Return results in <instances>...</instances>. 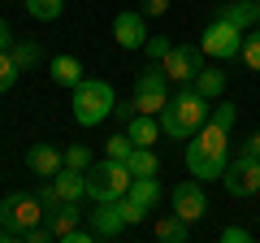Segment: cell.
I'll return each instance as SVG.
<instances>
[{"mask_svg": "<svg viewBox=\"0 0 260 243\" xmlns=\"http://www.w3.org/2000/svg\"><path fill=\"white\" fill-rule=\"evenodd\" d=\"M225 165H230V131L204 122L186 143V169H191V178L208 183V178H221Z\"/></svg>", "mask_w": 260, "mask_h": 243, "instance_id": "obj_1", "label": "cell"}, {"mask_svg": "<svg viewBox=\"0 0 260 243\" xmlns=\"http://www.w3.org/2000/svg\"><path fill=\"white\" fill-rule=\"evenodd\" d=\"M208 104L213 100H204L195 92V83H178V96H169V104L160 109V131L169 139H191L208 122Z\"/></svg>", "mask_w": 260, "mask_h": 243, "instance_id": "obj_2", "label": "cell"}, {"mask_svg": "<svg viewBox=\"0 0 260 243\" xmlns=\"http://www.w3.org/2000/svg\"><path fill=\"white\" fill-rule=\"evenodd\" d=\"M39 222H48V208L39 200V191H9L0 200V226L9 230V239H22Z\"/></svg>", "mask_w": 260, "mask_h": 243, "instance_id": "obj_3", "label": "cell"}, {"mask_svg": "<svg viewBox=\"0 0 260 243\" xmlns=\"http://www.w3.org/2000/svg\"><path fill=\"white\" fill-rule=\"evenodd\" d=\"M130 183H135V174H130V165L126 161H113V157H104V161H91L87 165V200H121L130 191Z\"/></svg>", "mask_w": 260, "mask_h": 243, "instance_id": "obj_4", "label": "cell"}, {"mask_svg": "<svg viewBox=\"0 0 260 243\" xmlns=\"http://www.w3.org/2000/svg\"><path fill=\"white\" fill-rule=\"evenodd\" d=\"M113 104H117V96H113V83H104V78H83L74 87V122L78 126H100L104 117H113Z\"/></svg>", "mask_w": 260, "mask_h": 243, "instance_id": "obj_5", "label": "cell"}, {"mask_svg": "<svg viewBox=\"0 0 260 243\" xmlns=\"http://www.w3.org/2000/svg\"><path fill=\"white\" fill-rule=\"evenodd\" d=\"M169 83L174 78L165 74V66H156V61H148L143 66V74L135 78V104H139V113H156L169 104Z\"/></svg>", "mask_w": 260, "mask_h": 243, "instance_id": "obj_6", "label": "cell"}, {"mask_svg": "<svg viewBox=\"0 0 260 243\" xmlns=\"http://www.w3.org/2000/svg\"><path fill=\"white\" fill-rule=\"evenodd\" d=\"M243 35L247 31L234 26V22L217 18L204 26V35H200V48H204V56H213V61H234V56L243 52Z\"/></svg>", "mask_w": 260, "mask_h": 243, "instance_id": "obj_7", "label": "cell"}, {"mask_svg": "<svg viewBox=\"0 0 260 243\" xmlns=\"http://www.w3.org/2000/svg\"><path fill=\"white\" fill-rule=\"evenodd\" d=\"M221 187L230 191L234 200H247V196H256L260 191V161L256 157H234L230 165H225V174H221Z\"/></svg>", "mask_w": 260, "mask_h": 243, "instance_id": "obj_8", "label": "cell"}, {"mask_svg": "<svg viewBox=\"0 0 260 243\" xmlns=\"http://www.w3.org/2000/svg\"><path fill=\"white\" fill-rule=\"evenodd\" d=\"M169 204H174V213L182 217V222H200V217L208 213L204 183H200V178H186V183H178V187L169 191Z\"/></svg>", "mask_w": 260, "mask_h": 243, "instance_id": "obj_9", "label": "cell"}, {"mask_svg": "<svg viewBox=\"0 0 260 243\" xmlns=\"http://www.w3.org/2000/svg\"><path fill=\"white\" fill-rule=\"evenodd\" d=\"M160 66H165V74L174 78V83H195V74L204 70V48L174 44V48H169V56L160 61Z\"/></svg>", "mask_w": 260, "mask_h": 243, "instance_id": "obj_10", "label": "cell"}, {"mask_svg": "<svg viewBox=\"0 0 260 243\" xmlns=\"http://www.w3.org/2000/svg\"><path fill=\"white\" fill-rule=\"evenodd\" d=\"M113 39L121 48H143L148 44V13L143 9H121L113 18Z\"/></svg>", "mask_w": 260, "mask_h": 243, "instance_id": "obj_11", "label": "cell"}, {"mask_svg": "<svg viewBox=\"0 0 260 243\" xmlns=\"http://www.w3.org/2000/svg\"><path fill=\"white\" fill-rule=\"evenodd\" d=\"M87 226L95 230V239H117L126 230V222L117 213V200H95V208L87 213Z\"/></svg>", "mask_w": 260, "mask_h": 243, "instance_id": "obj_12", "label": "cell"}, {"mask_svg": "<svg viewBox=\"0 0 260 243\" xmlns=\"http://www.w3.org/2000/svg\"><path fill=\"white\" fill-rule=\"evenodd\" d=\"M61 165H65V152L52 148V143H30V148H26V169L35 178H52Z\"/></svg>", "mask_w": 260, "mask_h": 243, "instance_id": "obj_13", "label": "cell"}, {"mask_svg": "<svg viewBox=\"0 0 260 243\" xmlns=\"http://www.w3.org/2000/svg\"><path fill=\"white\" fill-rule=\"evenodd\" d=\"M126 135L135 139V148H152L165 131H160V117H156V113H135V117L126 122Z\"/></svg>", "mask_w": 260, "mask_h": 243, "instance_id": "obj_14", "label": "cell"}, {"mask_svg": "<svg viewBox=\"0 0 260 243\" xmlns=\"http://www.w3.org/2000/svg\"><path fill=\"white\" fill-rule=\"evenodd\" d=\"M217 18H225V22H234V26L251 31V26L260 22V0H225Z\"/></svg>", "mask_w": 260, "mask_h": 243, "instance_id": "obj_15", "label": "cell"}, {"mask_svg": "<svg viewBox=\"0 0 260 243\" xmlns=\"http://www.w3.org/2000/svg\"><path fill=\"white\" fill-rule=\"evenodd\" d=\"M52 183H56V191H61V200H87V169L61 165L52 174Z\"/></svg>", "mask_w": 260, "mask_h": 243, "instance_id": "obj_16", "label": "cell"}, {"mask_svg": "<svg viewBox=\"0 0 260 243\" xmlns=\"http://www.w3.org/2000/svg\"><path fill=\"white\" fill-rule=\"evenodd\" d=\"M48 74H52V83L70 87V92H74V87L83 83V66H78V56H70V52L52 56V61H48Z\"/></svg>", "mask_w": 260, "mask_h": 243, "instance_id": "obj_17", "label": "cell"}, {"mask_svg": "<svg viewBox=\"0 0 260 243\" xmlns=\"http://www.w3.org/2000/svg\"><path fill=\"white\" fill-rule=\"evenodd\" d=\"M78 200H65L56 213H48V226H52V239H70V234L78 230Z\"/></svg>", "mask_w": 260, "mask_h": 243, "instance_id": "obj_18", "label": "cell"}, {"mask_svg": "<svg viewBox=\"0 0 260 243\" xmlns=\"http://www.w3.org/2000/svg\"><path fill=\"white\" fill-rule=\"evenodd\" d=\"M126 196L135 200V204H143V208H148V213H152V208L160 204V196H165V187H160V183H156V174H152V178H135V183H130V191H126Z\"/></svg>", "mask_w": 260, "mask_h": 243, "instance_id": "obj_19", "label": "cell"}, {"mask_svg": "<svg viewBox=\"0 0 260 243\" xmlns=\"http://www.w3.org/2000/svg\"><path fill=\"white\" fill-rule=\"evenodd\" d=\"M152 234H156L160 243H186V234H191V222H182L178 213H169V217H160V222L152 226Z\"/></svg>", "mask_w": 260, "mask_h": 243, "instance_id": "obj_20", "label": "cell"}, {"mask_svg": "<svg viewBox=\"0 0 260 243\" xmlns=\"http://www.w3.org/2000/svg\"><path fill=\"white\" fill-rule=\"evenodd\" d=\"M195 92L204 96V100H221V92H225V74L217 66H204L200 74H195Z\"/></svg>", "mask_w": 260, "mask_h": 243, "instance_id": "obj_21", "label": "cell"}, {"mask_svg": "<svg viewBox=\"0 0 260 243\" xmlns=\"http://www.w3.org/2000/svg\"><path fill=\"white\" fill-rule=\"evenodd\" d=\"M126 165H130V174L135 178H152V174H160V157L152 148H135L126 157Z\"/></svg>", "mask_w": 260, "mask_h": 243, "instance_id": "obj_22", "label": "cell"}, {"mask_svg": "<svg viewBox=\"0 0 260 243\" xmlns=\"http://www.w3.org/2000/svg\"><path fill=\"white\" fill-rule=\"evenodd\" d=\"M9 56L18 61V70H35L39 61H44V52H39V44H35V39H13Z\"/></svg>", "mask_w": 260, "mask_h": 243, "instance_id": "obj_23", "label": "cell"}, {"mask_svg": "<svg viewBox=\"0 0 260 243\" xmlns=\"http://www.w3.org/2000/svg\"><path fill=\"white\" fill-rule=\"evenodd\" d=\"M26 13L35 22H56L65 13V0H26Z\"/></svg>", "mask_w": 260, "mask_h": 243, "instance_id": "obj_24", "label": "cell"}, {"mask_svg": "<svg viewBox=\"0 0 260 243\" xmlns=\"http://www.w3.org/2000/svg\"><path fill=\"white\" fill-rule=\"evenodd\" d=\"M208 122H213V126H221V131H234V122H239V104L217 100V109H208Z\"/></svg>", "mask_w": 260, "mask_h": 243, "instance_id": "obj_25", "label": "cell"}, {"mask_svg": "<svg viewBox=\"0 0 260 243\" xmlns=\"http://www.w3.org/2000/svg\"><path fill=\"white\" fill-rule=\"evenodd\" d=\"M239 56L247 61L251 70H260V22L247 31V35H243V52H239Z\"/></svg>", "mask_w": 260, "mask_h": 243, "instance_id": "obj_26", "label": "cell"}, {"mask_svg": "<svg viewBox=\"0 0 260 243\" xmlns=\"http://www.w3.org/2000/svg\"><path fill=\"white\" fill-rule=\"evenodd\" d=\"M130 152H135V139H130L126 131H121V135H113V139H104V157H113V161H126Z\"/></svg>", "mask_w": 260, "mask_h": 243, "instance_id": "obj_27", "label": "cell"}, {"mask_svg": "<svg viewBox=\"0 0 260 243\" xmlns=\"http://www.w3.org/2000/svg\"><path fill=\"white\" fill-rule=\"evenodd\" d=\"M117 213H121V222H126V226H139L143 217H148V208H143V204H135L130 196H121V200H117Z\"/></svg>", "mask_w": 260, "mask_h": 243, "instance_id": "obj_28", "label": "cell"}, {"mask_svg": "<svg viewBox=\"0 0 260 243\" xmlns=\"http://www.w3.org/2000/svg\"><path fill=\"white\" fill-rule=\"evenodd\" d=\"M18 74H22V70H18V61H13L9 52H0V96L9 92L13 83H18Z\"/></svg>", "mask_w": 260, "mask_h": 243, "instance_id": "obj_29", "label": "cell"}, {"mask_svg": "<svg viewBox=\"0 0 260 243\" xmlns=\"http://www.w3.org/2000/svg\"><path fill=\"white\" fill-rule=\"evenodd\" d=\"M143 48H148V61H156V66H160V61L169 56V48H174V39H169V35H148V44H143Z\"/></svg>", "mask_w": 260, "mask_h": 243, "instance_id": "obj_30", "label": "cell"}, {"mask_svg": "<svg viewBox=\"0 0 260 243\" xmlns=\"http://www.w3.org/2000/svg\"><path fill=\"white\" fill-rule=\"evenodd\" d=\"M65 165H70V169H87V165H91L87 143H70V148H65Z\"/></svg>", "mask_w": 260, "mask_h": 243, "instance_id": "obj_31", "label": "cell"}, {"mask_svg": "<svg viewBox=\"0 0 260 243\" xmlns=\"http://www.w3.org/2000/svg\"><path fill=\"white\" fill-rule=\"evenodd\" d=\"M39 200H44V208H48V213H56V208L65 204V200H61V191H56V183H52V178H48L44 187H39Z\"/></svg>", "mask_w": 260, "mask_h": 243, "instance_id": "obj_32", "label": "cell"}, {"mask_svg": "<svg viewBox=\"0 0 260 243\" xmlns=\"http://www.w3.org/2000/svg\"><path fill=\"white\" fill-rule=\"evenodd\" d=\"M135 113H139V104H135V96H130V100H117V104H113V117H117V122H130Z\"/></svg>", "mask_w": 260, "mask_h": 243, "instance_id": "obj_33", "label": "cell"}, {"mask_svg": "<svg viewBox=\"0 0 260 243\" xmlns=\"http://www.w3.org/2000/svg\"><path fill=\"white\" fill-rule=\"evenodd\" d=\"M251 239V230H243V226H225L221 230V243H247Z\"/></svg>", "mask_w": 260, "mask_h": 243, "instance_id": "obj_34", "label": "cell"}, {"mask_svg": "<svg viewBox=\"0 0 260 243\" xmlns=\"http://www.w3.org/2000/svg\"><path fill=\"white\" fill-rule=\"evenodd\" d=\"M139 9L148 18H160V13H169V0H139Z\"/></svg>", "mask_w": 260, "mask_h": 243, "instance_id": "obj_35", "label": "cell"}, {"mask_svg": "<svg viewBox=\"0 0 260 243\" xmlns=\"http://www.w3.org/2000/svg\"><path fill=\"white\" fill-rule=\"evenodd\" d=\"M239 152H243V157H256V161H260V131H251V139L243 143Z\"/></svg>", "mask_w": 260, "mask_h": 243, "instance_id": "obj_36", "label": "cell"}, {"mask_svg": "<svg viewBox=\"0 0 260 243\" xmlns=\"http://www.w3.org/2000/svg\"><path fill=\"white\" fill-rule=\"evenodd\" d=\"M9 48H13V26L0 18V52H9Z\"/></svg>", "mask_w": 260, "mask_h": 243, "instance_id": "obj_37", "label": "cell"}, {"mask_svg": "<svg viewBox=\"0 0 260 243\" xmlns=\"http://www.w3.org/2000/svg\"><path fill=\"white\" fill-rule=\"evenodd\" d=\"M5 239H9V230H5V226H0V243H5Z\"/></svg>", "mask_w": 260, "mask_h": 243, "instance_id": "obj_38", "label": "cell"}]
</instances>
